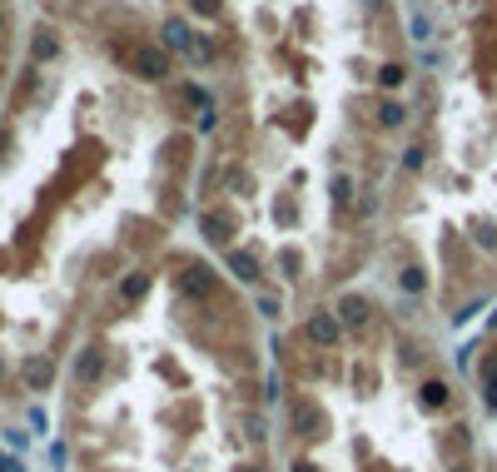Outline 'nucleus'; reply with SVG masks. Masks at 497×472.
I'll use <instances>...</instances> for the list:
<instances>
[{"mask_svg":"<svg viewBox=\"0 0 497 472\" xmlns=\"http://www.w3.org/2000/svg\"><path fill=\"white\" fill-rule=\"evenodd\" d=\"M418 120L388 239L438 293H497V0H403Z\"/></svg>","mask_w":497,"mask_h":472,"instance_id":"obj_3","label":"nucleus"},{"mask_svg":"<svg viewBox=\"0 0 497 472\" xmlns=\"http://www.w3.org/2000/svg\"><path fill=\"white\" fill-rule=\"evenodd\" d=\"M279 378L284 472H497L448 368L373 298L303 308Z\"/></svg>","mask_w":497,"mask_h":472,"instance_id":"obj_2","label":"nucleus"},{"mask_svg":"<svg viewBox=\"0 0 497 472\" xmlns=\"http://www.w3.org/2000/svg\"><path fill=\"white\" fill-rule=\"evenodd\" d=\"M478 433L487 442V458L497 462V328L483 338L478 353Z\"/></svg>","mask_w":497,"mask_h":472,"instance_id":"obj_4","label":"nucleus"},{"mask_svg":"<svg viewBox=\"0 0 497 472\" xmlns=\"http://www.w3.org/2000/svg\"><path fill=\"white\" fill-rule=\"evenodd\" d=\"M159 40L224 75L199 229L239 278L299 313L388 244L398 169L418 120L403 0H189Z\"/></svg>","mask_w":497,"mask_h":472,"instance_id":"obj_1","label":"nucleus"}]
</instances>
